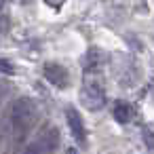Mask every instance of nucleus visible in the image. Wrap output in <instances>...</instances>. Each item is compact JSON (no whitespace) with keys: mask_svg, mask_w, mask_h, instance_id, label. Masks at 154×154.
<instances>
[{"mask_svg":"<svg viewBox=\"0 0 154 154\" xmlns=\"http://www.w3.org/2000/svg\"><path fill=\"white\" fill-rule=\"evenodd\" d=\"M9 118H11V135L15 141H23L28 137V133L32 131V127L38 122L40 112L38 106L32 97H19L11 103L9 110Z\"/></svg>","mask_w":154,"mask_h":154,"instance_id":"f257e3e1","label":"nucleus"},{"mask_svg":"<svg viewBox=\"0 0 154 154\" xmlns=\"http://www.w3.org/2000/svg\"><path fill=\"white\" fill-rule=\"evenodd\" d=\"M106 89L99 76H95V72H85V80L80 87V101L87 110L97 112L106 106Z\"/></svg>","mask_w":154,"mask_h":154,"instance_id":"f03ea898","label":"nucleus"},{"mask_svg":"<svg viewBox=\"0 0 154 154\" xmlns=\"http://www.w3.org/2000/svg\"><path fill=\"white\" fill-rule=\"evenodd\" d=\"M57 148H59V131L55 127H45L26 150L32 154H47V152H55Z\"/></svg>","mask_w":154,"mask_h":154,"instance_id":"7ed1b4c3","label":"nucleus"},{"mask_svg":"<svg viewBox=\"0 0 154 154\" xmlns=\"http://www.w3.org/2000/svg\"><path fill=\"white\" fill-rule=\"evenodd\" d=\"M66 120H68V127H70V131H72V135H74V139L78 141V143H87V129H85V120H82V116L78 114V110L74 108V106H68L66 108Z\"/></svg>","mask_w":154,"mask_h":154,"instance_id":"20e7f679","label":"nucleus"},{"mask_svg":"<svg viewBox=\"0 0 154 154\" xmlns=\"http://www.w3.org/2000/svg\"><path fill=\"white\" fill-rule=\"evenodd\" d=\"M45 78H47L51 85H55L57 89H66V87L70 85V74H68V70H66L63 66H59V63H47V66H45Z\"/></svg>","mask_w":154,"mask_h":154,"instance_id":"39448f33","label":"nucleus"},{"mask_svg":"<svg viewBox=\"0 0 154 154\" xmlns=\"http://www.w3.org/2000/svg\"><path fill=\"white\" fill-rule=\"evenodd\" d=\"M112 114H114L116 122H120V125H129L131 118H133V108H131L129 101H125V99H116L114 106H112Z\"/></svg>","mask_w":154,"mask_h":154,"instance_id":"423d86ee","label":"nucleus"},{"mask_svg":"<svg viewBox=\"0 0 154 154\" xmlns=\"http://www.w3.org/2000/svg\"><path fill=\"white\" fill-rule=\"evenodd\" d=\"M99 63H101V51L99 49H89L87 51V55H85V59H82V68H85V72H95L97 68H99Z\"/></svg>","mask_w":154,"mask_h":154,"instance_id":"0eeeda50","label":"nucleus"},{"mask_svg":"<svg viewBox=\"0 0 154 154\" xmlns=\"http://www.w3.org/2000/svg\"><path fill=\"white\" fill-rule=\"evenodd\" d=\"M9 91H11V85H9L5 78H0V106L5 103V99H7V95H9Z\"/></svg>","mask_w":154,"mask_h":154,"instance_id":"6e6552de","label":"nucleus"},{"mask_svg":"<svg viewBox=\"0 0 154 154\" xmlns=\"http://www.w3.org/2000/svg\"><path fill=\"white\" fill-rule=\"evenodd\" d=\"M9 32V17L7 15H0V38Z\"/></svg>","mask_w":154,"mask_h":154,"instance_id":"1a4fd4ad","label":"nucleus"},{"mask_svg":"<svg viewBox=\"0 0 154 154\" xmlns=\"http://www.w3.org/2000/svg\"><path fill=\"white\" fill-rule=\"evenodd\" d=\"M0 72H5V74H13V66H11L7 59H0Z\"/></svg>","mask_w":154,"mask_h":154,"instance_id":"9d476101","label":"nucleus"},{"mask_svg":"<svg viewBox=\"0 0 154 154\" xmlns=\"http://www.w3.org/2000/svg\"><path fill=\"white\" fill-rule=\"evenodd\" d=\"M143 137H146L148 148H152V150H154V135H152V133H148V129H143Z\"/></svg>","mask_w":154,"mask_h":154,"instance_id":"9b49d317","label":"nucleus"},{"mask_svg":"<svg viewBox=\"0 0 154 154\" xmlns=\"http://www.w3.org/2000/svg\"><path fill=\"white\" fill-rule=\"evenodd\" d=\"M45 2H47V5H51V7H55V9H59V7L66 2V0H45Z\"/></svg>","mask_w":154,"mask_h":154,"instance_id":"f8f14e48","label":"nucleus"},{"mask_svg":"<svg viewBox=\"0 0 154 154\" xmlns=\"http://www.w3.org/2000/svg\"><path fill=\"white\" fill-rule=\"evenodd\" d=\"M7 5H9V0H0V11H2V9H5Z\"/></svg>","mask_w":154,"mask_h":154,"instance_id":"ddd939ff","label":"nucleus"},{"mask_svg":"<svg viewBox=\"0 0 154 154\" xmlns=\"http://www.w3.org/2000/svg\"><path fill=\"white\" fill-rule=\"evenodd\" d=\"M19 2H21V5H32L34 0H19Z\"/></svg>","mask_w":154,"mask_h":154,"instance_id":"4468645a","label":"nucleus"}]
</instances>
